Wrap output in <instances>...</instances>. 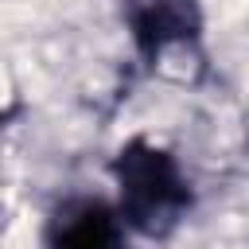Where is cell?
<instances>
[{
    "label": "cell",
    "mask_w": 249,
    "mask_h": 249,
    "mask_svg": "<svg viewBox=\"0 0 249 249\" xmlns=\"http://www.w3.org/2000/svg\"><path fill=\"white\" fill-rule=\"evenodd\" d=\"M109 171L117 183V210L124 226L148 237L171 233L191 210V183L179 160L148 136H132L128 144H121Z\"/></svg>",
    "instance_id": "1"
},
{
    "label": "cell",
    "mask_w": 249,
    "mask_h": 249,
    "mask_svg": "<svg viewBox=\"0 0 249 249\" xmlns=\"http://www.w3.org/2000/svg\"><path fill=\"white\" fill-rule=\"evenodd\" d=\"M124 19L144 58H160L163 51L198 43L202 35L198 0H124Z\"/></svg>",
    "instance_id": "2"
},
{
    "label": "cell",
    "mask_w": 249,
    "mask_h": 249,
    "mask_svg": "<svg viewBox=\"0 0 249 249\" xmlns=\"http://www.w3.org/2000/svg\"><path fill=\"white\" fill-rule=\"evenodd\" d=\"M47 249H124V218L101 198H66L47 222Z\"/></svg>",
    "instance_id": "3"
}]
</instances>
